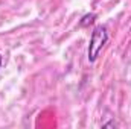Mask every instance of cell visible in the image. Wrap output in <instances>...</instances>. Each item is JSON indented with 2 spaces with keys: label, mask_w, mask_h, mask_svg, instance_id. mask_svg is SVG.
I'll use <instances>...</instances> for the list:
<instances>
[{
  "label": "cell",
  "mask_w": 131,
  "mask_h": 129,
  "mask_svg": "<svg viewBox=\"0 0 131 129\" xmlns=\"http://www.w3.org/2000/svg\"><path fill=\"white\" fill-rule=\"evenodd\" d=\"M0 65H2V56H0Z\"/></svg>",
  "instance_id": "277c9868"
},
{
  "label": "cell",
  "mask_w": 131,
  "mask_h": 129,
  "mask_svg": "<svg viewBox=\"0 0 131 129\" xmlns=\"http://www.w3.org/2000/svg\"><path fill=\"white\" fill-rule=\"evenodd\" d=\"M93 18H95V14H92V15H85V17H84V21H81V26H87L89 23L93 21Z\"/></svg>",
  "instance_id": "7a4b0ae2"
},
{
  "label": "cell",
  "mask_w": 131,
  "mask_h": 129,
  "mask_svg": "<svg viewBox=\"0 0 131 129\" xmlns=\"http://www.w3.org/2000/svg\"><path fill=\"white\" fill-rule=\"evenodd\" d=\"M116 126H117V123H114V122H110V123L104 125V128H116Z\"/></svg>",
  "instance_id": "3957f363"
},
{
  "label": "cell",
  "mask_w": 131,
  "mask_h": 129,
  "mask_svg": "<svg viewBox=\"0 0 131 129\" xmlns=\"http://www.w3.org/2000/svg\"><path fill=\"white\" fill-rule=\"evenodd\" d=\"M108 41V29L107 26L99 24L93 29L92 38H90V44H89V61L95 62L96 58L99 56L102 47L105 46V43Z\"/></svg>",
  "instance_id": "6da1fadb"
}]
</instances>
